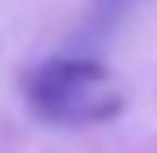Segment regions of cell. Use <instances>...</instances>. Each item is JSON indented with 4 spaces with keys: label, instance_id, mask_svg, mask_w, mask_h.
Instances as JSON below:
<instances>
[{
    "label": "cell",
    "instance_id": "cell-1",
    "mask_svg": "<svg viewBox=\"0 0 157 153\" xmlns=\"http://www.w3.org/2000/svg\"><path fill=\"white\" fill-rule=\"evenodd\" d=\"M112 70L94 56H56L45 59L25 80L32 111L56 125L108 122L122 111V97L108 91Z\"/></svg>",
    "mask_w": 157,
    "mask_h": 153
},
{
    "label": "cell",
    "instance_id": "cell-2",
    "mask_svg": "<svg viewBox=\"0 0 157 153\" xmlns=\"http://www.w3.org/2000/svg\"><path fill=\"white\" fill-rule=\"evenodd\" d=\"M140 4H143V0H91V11H87V17H84V24H80L77 46L105 42Z\"/></svg>",
    "mask_w": 157,
    "mask_h": 153
}]
</instances>
